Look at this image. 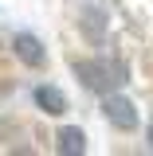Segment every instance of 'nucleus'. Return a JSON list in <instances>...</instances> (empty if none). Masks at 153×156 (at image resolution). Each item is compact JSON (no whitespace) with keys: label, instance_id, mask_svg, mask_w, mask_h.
Instances as JSON below:
<instances>
[{"label":"nucleus","instance_id":"7","mask_svg":"<svg viewBox=\"0 0 153 156\" xmlns=\"http://www.w3.org/2000/svg\"><path fill=\"white\" fill-rule=\"evenodd\" d=\"M149 148H153V125H149Z\"/></svg>","mask_w":153,"mask_h":156},{"label":"nucleus","instance_id":"3","mask_svg":"<svg viewBox=\"0 0 153 156\" xmlns=\"http://www.w3.org/2000/svg\"><path fill=\"white\" fill-rule=\"evenodd\" d=\"M12 51H16V58L24 62V66H43V62H47L43 43H39L36 35H28V31H20V35L12 39Z\"/></svg>","mask_w":153,"mask_h":156},{"label":"nucleus","instance_id":"6","mask_svg":"<svg viewBox=\"0 0 153 156\" xmlns=\"http://www.w3.org/2000/svg\"><path fill=\"white\" fill-rule=\"evenodd\" d=\"M59 144V152H75V156H82L86 152V133H82V129H59V136H55Z\"/></svg>","mask_w":153,"mask_h":156},{"label":"nucleus","instance_id":"1","mask_svg":"<svg viewBox=\"0 0 153 156\" xmlns=\"http://www.w3.org/2000/svg\"><path fill=\"white\" fill-rule=\"evenodd\" d=\"M75 74L94 94H110V90H122L130 82L126 62H118V58H75Z\"/></svg>","mask_w":153,"mask_h":156},{"label":"nucleus","instance_id":"4","mask_svg":"<svg viewBox=\"0 0 153 156\" xmlns=\"http://www.w3.org/2000/svg\"><path fill=\"white\" fill-rule=\"evenodd\" d=\"M36 105L43 109V113L59 117L63 109H67V98H63V90H55V86H39L36 90Z\"/></svg>","mask_w":153,"mask_h":156},{"label":"nucleus","instance_id":"2","mask_svg":"<svg viewBox=\"0 0 153 156\" xmlns=\"http://www.w3.org/2000/svg\"><path fill=\"white\" fill-rule=\"evenodd\" d=\"M102 113H106V121L114 125V129H122V133H130L137 125V109H134V101L130 98H122V94H102Z\"/></svg>","mask_w":153,"mask_h":156},{"label":"nucleus","instance_id":"5","mask_svg":"<svg viewBox=\"0 0 153 156\" xmlns=\"http://www.w3.org/2000/svg\"><path fill=\"white\" fill-rule=\"evenodd\" d=\"M78 27H82V35L90 39V43H98L102 31H106V12H102V8H86V12L78 16Z\"/></svg>","mask_w":153,"mask_h":156}]
</instances>
